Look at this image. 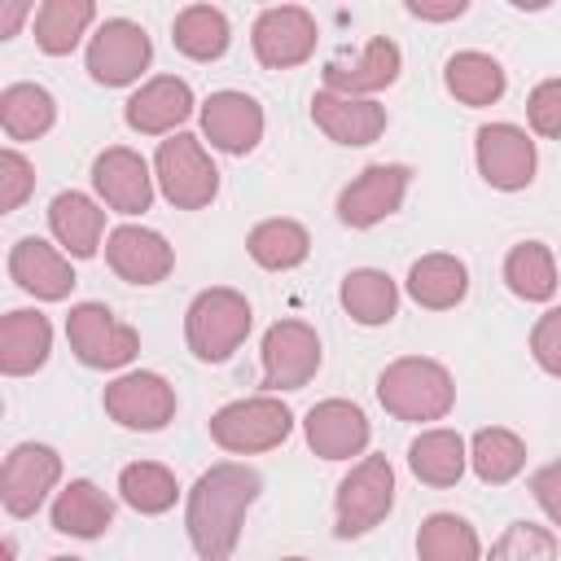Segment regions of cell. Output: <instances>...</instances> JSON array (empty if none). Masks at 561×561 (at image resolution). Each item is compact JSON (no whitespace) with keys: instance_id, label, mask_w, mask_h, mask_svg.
Wrapping results in <instances>:
<instances>
[{"instance_id":"cell-14","label":"cell","mask_w":561,"mask_h":561,"mask_svg":"<svg viewBox=\"0 0 561 561\" xmlns=\"http://www.w3.org/2000/svg\"><path fill=\"white\" fill-rule=\"evenodd\" d=\"M61 482V456L48 443H18L0 465V504L9 517H35Z\"/></svg>"},{"instance_id":"cell-16","label":"cell","mask_w":561,"mask_h":561,"mask_svg":"<svg viewBox=\"0 0 561 561\" xmlns=\"http://www.w3.org/2000/svg\"><path fill=\"white\" fill-rule=\"evenodd\" d=\"M197 123H202V140H210V149L219 153H232V158H245L259 149L263 131H267V118H263V105L241 92V88H219L202 101L197 110Z\"/></svg>"},{"instance_id":"cell-44","label":"cell","mask_w":561,"mask_h":561,"mask_svg":"<svg viewBox=\"0 0 561 561\" xmlns=\"http://www.w3.org/2000/svg\"><path fill=\"white\" fill-rule=\"evenodd\" d=\"M26 18H35V4L31 0H4L0 4V39H13Z\"/></svg>"},{"instance_id":"cell-4","label":"cell","mask_w":561,"mask_h":561,"mask_svg":"<svg viewBox=\"0 0 561 561\" xmlns=\"http://www.w3.org/2000/svg\"><path fill=\"white\" fill-rule=\"evenodd\" d=\"M294 434V412L280 394H245L210 412V443L228 456H259Z\"/></svg>"},{"instance_id":"cell-2","label":"cell","mask_w":561,"mask_h":561,"mask_svg":"<svg viewBox=\"0 0 561 561\" xmlns=\"http://www.w3.org/2000/svg\"><path fill=\"white\" fill-rule=\"evenodd\" d=\"M377 403L394 421L434 425L456 408V377L430 355H399L377 373Z\"/></svg>"},{"instance_id":"cell-30","label":"cell","mask_w":561,"mask_h":561,"mask_svg":"<svg viewBox=\"0 0 561 561\" xmlns=\"http://www.w3.org/2000/svg\"><path fill=\"white\" fill-rule=\"evenodd\" d=\"M337 302L355 324L381 329L399 316V280L381 267H351L337 285Z\"/></svg>"},{"instance_id":"cell-41","label":"cell","mask_w":561,"mask_h":561,"mask_svg":"<svg viewBox=\"0 0 561 561\" xmlns=\"http://www.w3.org/2000/svg\"><path fill=\"white\" fill-rule=\"evenodd\" d=\"M530 359H535L548 377H561V307H548V311L530 324Z\"/></svg>"},{"instance_id":"cell-27","label":"cell","mask_w":561,"mask_h":561,"mask_svg":"<svg viewBox=\"0 0 561 561\" xmlns=\"http://www.w3.org/2000/svg\"><path fill=\"white\" fill-rule=\"evenodd\" d=\"M403 289L425 311H451L469 298V267H465V259H456L447 250H434V254H421L408 267Z\"/></svg>"},{"instance_id":"cell-23","label":"cell","mask_w":561,"mask_h":561,"mask_svg":"<svg viewBox=\"0 0 561 561\" xmlns=\"http://www.w3.org/2000/svg\"><path fill=\"white\" fill-rule=\"evenodd\" d=\"M48 232L53 241L70 254V259H92L105 245V206L92 193L79 188H61L48 202Z\"/></svg>"},{"instance_id":"cell-22","label":"cell","mask_w":561,"mask_h":561,"mask_svg":"<svg viewBox=\"0 0 561 561\" xmlns=\"http://www.w3.org/2000/svg\"><path fill=\"white\" fill-rule=\"evenodd\" d=\"M311 123L346 149H364L373 140H381V131L390 127V114L381 101H364V96H337L329 88H320L311 96Z\"/></svg>"},{"instance_id":"cell-21","label":"cell","mask_w":561,"mask_h":561,"mask_svg":"<svg viewBox=\"0 0 561 561\" xmlns=\"http://www.w3.org/2000/svg\"><path fill=\"white\" fill-rule=\"evenodd\" d=\"M9 280L31 294L35 302H66L70 289H75V267H70V254L57 245V241H44V237H18L9 245Z\"/></svg>"},{"instance_id":"cell-12","label":"cell","mask_w":561,"mask_h":561,"mask_svg":"<svg viewBox=\"0 0 561 561\" xmlns=\"http://www.w3.org/2000/svg\"><path fill=\"white\" fill-rule=\"evenodd\" d=\"M320 26L302 4H267L250 26V48L263 70H294L316 53Z\"/></svg>"},{"instance_id":"cell-36","label":"cell","mask_w":561,"mask_h":561,"mask_svg":"<svg viewBox=\"0 0 561 561\" xmlns=\"http://www.w3.org/2000/svg\"><path fill=\"white\" fill-rule=\"evenodd\" d=\"M118 500L140 517H162L180 500V482L158 460H131L118 469Z\"/></svg>"},{"instance_id":"cell-5","label":"cell","mask_w":561,"mask_h":561,"mask_svg":"<svg viewBox=\"0 0 561 561\" xmlns=\"http://www.w3.org/2000/svg\"><path fill=\"white\" fill-rule=\"evenodd\" d=\"M153 180H158V193L175 210H206L219 197V167H215L206 140L193 131H175V136L158 140Z\"/></svg>"},{"instance_id":"cell-38","label":"cell","mask_w":561,"mask_h":561,"mask_svg":"<svg viewBox=\"0 0 561 561\" xmlns=\"http://www.w3.org/2000/svg\"><path fill=\"white\" fill-rule=\"evenodd\" d=\"M482 561H557V535L539 522H508L504 535L482 552Z\"/></svg>"},{"instance_id":"cell-3","label":"cell","mask_w":561,"mask_h":561,"mask_svg":"<svg viewBox=\"0 0 561 561\" xmlns=\"http://www.w3.org/2000/svg\"><path fill=\"white\" fill-rule=\"evenodd\" d=\"M254 329V307L232 285H210L184 307V342L197 364H224Z\"/></svg>"},{"instance_id":"cell-11","label":"cell","mask_w":561,"mask_h":561,"mask_svg":"<svg viewBox=\"0 0 561 561\" xmlns=\"http://www.w3.org/2000/svg\"><path fill=\"white\" fill-rule=\"evenodd\" d=\"M473 162H478V175L500 188V193H522L535 184V171H539V149H535V136L517 123H482L473 131Z\"/></svg>"},{"instance_id":"cell-24","label":"cell","mask_w":561,"mask_h":561,"mask_svg":"<svg viewBox=\"0 0 561 561\" xmlns=\"http://www.w3.org/2000/svg\"><path fill=\"white\" fill-rule=\"evenodd\" d=\"M53 355V324L35 307H13L0 320V373L4 377H31Z\"/></svg>"},{"instance_id":"cell-43","label":"cell","mask_w":561,"mask_h":561,"mask_svg":"<svg viewBox=\"0 0 561 561\" xmlns=\"http://www.w3.org/2000/svg\"><path fill=\"white\" fill-rule=\"evenodd\" d=\"M403 13L421 22H456L469 13V0H408Z\"/></svg>"},{"instance_id":"cell-47","label":"cell","mask_w":561,"mask_h":561,"mask_svg":"<svg viewBox=\"0 0 561 561\" xmlns=\"http://www.w3.org/2000/svg\"><path fill=\"white\" fill-rule=\"evenodd\" d=\"M280 561H307V557H280Z\"/></svg>"},{"instance_id":"cell-19","label":"cell","mask_w":561,"mask_h":561,"mask_svg":"<svg viewBox=\"0 0 561 561\" xmlns=\"http://www.w3.org/2000/svg\"><path fill=\"white\" fill-rule=\"evenodd\" d=\"M399 70H403L399 44H394L390 35H368L355 57H333V61H324L320 79H324V88L337 92V96L377 101V92H386L390 83H399Z\"/></svg>"},{"instance_id":"cell-42","label":"cell","mask_w":561,"mask_h":561,"mask_svg":"<svg viewBox=\"0 0 561 561\" xmlns=\"http://www.w3.org/2000/svg\"><path fill=\"white\" fill-rule=\"evenodd\" d=\"M530 495H535V504L543 508V517H548L552 526H561V460L535 469V478H530Z\"/></svg>"},{"instance_id":"cell-32","label":"cell","mask_w":561,"mask_h":561,"mask_svg":"<svg viewBox=\"0 0 561 561\" xmlns=\"http://www.w3.org/2000/svg\"><path fill=\"white\" fill-rule=\"evenodd\" d=\"M57 123V96L44 88V83H9L0 92V131L13 140V145H26V140H39L48 136Z\"/></svg>"},{"instance_id":"cell-35","label":"cell","mask_w":561,"mask_h":561,"mask_svg":"<svg viewBox=\"0 0 561 561\" xmlns=\"http://www.w3.org/2000/svg\"><path fill=\"white\" fill-rule=\"evenodd\" d=\"M469 469L486 486H504L526 469V438L508 425H482L469 438Z\"/></svg>"},{"instance_id":"cell-6","label":"cell","mask_w":561,"mask_h":561,"mask_svg":"<svg viewBox=\"0 0 561 561\" xmlns=\"http://www.w3.org/2000/svg\"><path fill=\"white\" fill-rule=\"evenodd\" d=\"M394 508V465L386 456H359L333 495V535L337 539H359L377 530Z\"/></svg>"},{"instance_id":"cell-31","label":"cell","mask_w":561,"mask_h":561,"mask_svg":"<svg viewBox=\"0 0 561 561\" xmlns=\"http://www.w3.org/2000/svg\"><path fill=\"white\" fill-rule=\"evenodd\" d=\"M500 276H504L513 298H522V302H552L557 285H561V263H557L552 245L517 241V245H508V254L500 263Z\"/></svg>"},{"instance_id":"cell-13","label":"cell","mask_w":561,"mask_h":561,"mask_svg":"<svg viewBox=\"0 0 561 561\" xmlns=\"http://www.w3.org/2000/svg\"><path fill=\"white\" fill-rule=\"evenodd\" d=\"M412 188V167L408 162H368L342 193H337V219L355 232L377 228L381 219L399 215L403 197Z\"/></svg>"},{"instance_id":"cell-17","label":"cell","mask_w":561,"mask_h":561,"mask_svg":"<svg viewBox=\"0 0 561 561\" xmlns=\"http://www.w3.org/2000/svg\"><path fill=\"white\" fill-rule=\"evenodd\" d=\"M197 96L180 75H149L127 101H123V123L136 136H175L193 114H197Z\"/></svg>"},{"instance_id":"cell-7","label":"cell","mask_w":561,"mask_h":561,"mask_svg":"<svg viewBox=\"0 0 561 561\" xmlns=\"http://www.w3.org/2000/svg\"><path fill=\"white\" fill-rule=\"evenodd\" d=\"M153 61V39L140 22L131 18H101V26L92 31L88 48H83V66L88 79L101 88H140L145 70Z\"/></svg>"},{"instance_id":"cell-20","label":"cell","mask_w":561,"mask_h":561,"mask_svg":"<svg viewBox=\"0 0 561 561\" xmlns=\"http://www.w3.org/2000/svg\"><path fill=\"white\" fill-rule=\"evenodd\" d=\"M105 267L127 285H162L175 272V245L145 224H118L105 237Z\"/></svg>"},{"instance_id":"cell-34","label":"cell","mask_w":561,"mask_h":561,"mask_svg":"<svg viewBox=\"0 0 561 561\" xmlns=\"http://www.w3.org/2000/svg\"><path fill=\"white\" fill-rule=\"evenodd\" d=\"M245 254H250L263 272H294V267H302L307 254H311V232H307L298 219H285V215L259 219V224L245 232Z\"/></svg>"},{"instance_id":"cell-33","label":"cell","mask_w":561,"mask_h":561,"mask_svg":"<svg viewBox=\"0 0 561 561\" xmlns=\"http://www.w3.org/2000/svg\"><path fill=\"white\" fill-rule=\"evenodd\" d=\"M171 44L188 61H219L232 44V22L219 4H184L171 18Z\"/></svg>"},{"instance_id":"cell-25","label":"cell","mask_w":561,"mask_h":561,"mask_svg":"<svg viewBox=\"0 0 561 561\" xmlns=\"http://www.w3.org/2000/svg\"><path fill=\"white\" fill-rule=\"evenodd\" d=\"M408 469L416 482L434 486V491H447L465 478L469 469V438L460 430H447V425H430L421 430L412 443H408Z\"/></svg>"},{"instance_id":"cell-40","label":"cell","mask_w":561,"mask_h":561,"mask_svg":"<svg viewBox=\"0 0 561 561\" xmlns=\"http://www.w3.org/2000/svg\"><path fill=\"white\" fill-rule=\"evenodd\" d=\"M526 127L530 136L543 140H561V75L557 79H539L526 96Z\"/></svg>"},{"instance_id":"cell-18","label":"cell","mask_w":561,"mask_h":561,"mask_svg":"<svg viewBox=\"0 0 561 561\" xmlns=\"http://www.w3.org/2000/svg\"><path fill=\"white\" fill-rule=\"evenodd\" d=\"M302 438L320 460H359L368 456V412L355 399H320L302 416Z\"/></svg>"},{"instance_id":"cell-9","label":"cell","mask_w":561,"mask_h":561,"mask_svg":"<svg viewBox=\"0 0 561 561\" xmlns=\"http://www.w3.org/2000/svg\"><path fill=\"white\" fill-rule=\"evenodd\" d=\"M259 364H263V394H289V390H302L320 364H324V351H320V333L307 324V320H276L263 342H259Z\"/></svg>"},{"instance_id":"cell-46","label":"cell","mask_w":561,"mask_h":561,"mask_svg":"<svg viewBox=\"0 0 561 561\" xmlns=\"http://www.w3.org/2000/svg\"><path fill=\"white\" fill-rule=\"evenodd\" d=\"M48 561H83V557H48Z\"/></svg>"},{"instance_id":"cell-8","label":"cell","mask_w":561,"mask_h":561,"mask_svg":"<svg viewBox=\"0 0 561 561\" xmlns=\"http://www.w3.org/2000/svg\"><path fill=\"white\" fill-rule=\"evenodd\" d=\"M66 342H70V355L83 364V368H101V373H114V368H127L140 351V333L118 320L105 302H75L70 316H66Z\"/></svg>"},{"instance_id":"cell-26","label":"cell","mask_w":561,"mask_h":561,"mask_svg":"<svg viewBox=\"0 0 561 561\" xmlns=\"http://www.w3.org/2000/svg\"><path fill=\"white\" fill-rule=\"evenodd\" d=\"M48 522L57 535L70 539H101L114 526V500L92 482V478H70L53 504H48Z\"/></svg>"},{"instance_id":"cell-39","label":"cell","mask_w":561,"mask_h":561,"mask_svg":"<svg viewBox=\"0 0 561 561\" xmlns=\"http://www.w3.org/2000/svg\"><path fill=\"white\" fill-rule=\"evenodd\" d=\"M31 193H35V162L18 145H4L0 149V210L4 215L22 210Z\"/></svg>"},{"instance_id":"cell-28","label":"cell","mask_w":561,"mask_h":561,"mask_svg":"<svg viewBox=\"0 0 561 561\" xmlns=\"http://www.w3.org/2000/svg\"><path fill=\"white\" fill-rule=\"evenodd\" d=\"M443 88L460 105L486 110V105H495L508 92V70L491 53H482V48H460V53H451L443 61Z\"/></svg>"},{"instance_id":"cell-45","label":"cell","mask_w":561,"mask_h":561,"mask_svg":"<svg viewBox=\"0 0 561 561\" xmlns=\"http://www.w3.org/2000/svg\"><path fill=\"white\" fill-rule=\"evenodd\" d=\"M4 561H18V543L13 539H4Z\"/></svg>"},{"instance_id":"cell-15","label":"cell","mask_w":561,"mask_h":561,"mask_svg":"<svg viewBox=\"0 0 561 561\" xmlns=\"http://www.w3.org/2000/svg\"><path fill=\"white\" fill-rule=\"evenodd\" d=\"M92 193L114 215H145L158 193L153 162H145L131 145H110L92 158Z\"/></svg>"},{"instance_id":"cell-37","label":"cell","mask_w":561,"mask_h":561,"mask_svg":"<svg viewBox=\"0 0 561 561\" xmlns=\"http://www.w3.org/2000/svg\"><path fill=\"white\" fill-rule=\"evenodd\" d=\"M416 561H482V539L460 513H430L416 530Z\"/></svg>"},{"instance_id":"cell-29","label":"cell","mask_w":561,"mask_h":561,"mask_svg":"<svg viewBox=\"0 0 561 561\" xmlns=\"http://www.w3.org/2000/svg\"><path fill=\"white\" fill-rule=\"evenodd\" d=\"M96 4L92 0H44L31 18V35H35V48L44 57H66L75 53L83 39H92L96 31Z\"/></svg>"},{"instance_id":"cell-1","label":"cell","mask_w":561,"mask_h":561,"mask_svg":"<svg viewBox=\"0 0 561 561\" xmlns=\"http://www.w3.org/2000/svg\"><path fill=\"white\" fill-rule=\"evenodd\" d=\"M263 495V473L245 460H219L197 473L184 495V535L197 561H232L245 513Z\"/></svg>"},{"instance_id":"cell-10","label":"cell","mask_w":561,"mask_h":561,"mask_svg":"<svg viewBox=\"0 0 561 561\" xmlns=\"http://www.w3.org/2000/svg\"><path fill=\"white\" fill-rule=\"evenodd\" d=\"M101 408L114 425L123 430H136V434H158L175 421V386L153 373V368H131V373H118L105 390H101Z\"/></svg>"}]
</instances>
